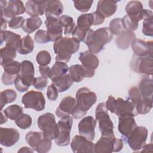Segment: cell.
Instances as JSON below:
<instances>
[{
  "label": "cell",
  "mask_w": 153,
  "mask_h": 153,
  "mask_svg": "<svg viewBox=\"0 0 153 153\" xmlns=\"http://www.w3.org/2000/svg\"><path fill=\"white\" fill-rule=\"evenodd\" d=\"M6 28H7V22H6V20L3 17H1V30H4Z\"/></svg>",
  "instance_id": "cell-61"
},
{
  "label": "cell",
  "mask_w": 153,
  "mask_h": 153,
  "mask_svg": "<svg viewBox=\"0 0 153 153\" xmlns=\"http://www.w3.org/2000/svg\"><path fill=\"white\" fill-rule=\"evenodd\" d=\"M20 75H33L35 74L34 65L29 60H25L21 62Z\"/></svg>",
  "instance_id": "cell-46"
},
{
  "label": "cell",
  "mask_w": 153,
  "mask_h": 153,
  "mask_svg": "<svg viewBox=\"0 0 153 153\" xmlns=\"http://www.w3.org/2000/svg\"><path fill=\"white\" fill-rule=\"evenodd\" d=\"M42 20L39 17H31L25 19L22 24L23 30L27 33H31L39 28Z\"/></svg>",
  "instance_id": "cell-32"
},
{
  "label": "cell",
  "mask_w": 153,
  "mask_h": 153,
  "mask_svg": "<svg viewBox=\"0 0 153 153\" xmlns=\"http://www.w3.org/2000/svg\"><path fill=\"white\" fill-rule=\"evenodd\" d=\"M123 142L121 139L115 137H101L94 144V152L97 153H111L119 152L123 148Z\"/></svg>",
  "instance_id": "cell-7"
},
{
  "label": "cell",
  "mask_w": 153,
  "mask_h": 153,
  "mask_svg": "<svg viewBox=\"0 0 153 153\" xmlns=\"http://www.w3.org/2000/svg\"><path fill=\"white\" fill-rule=\"evenodd\" d=\"M34 49V42L32 37L27 35L23 37L19 42L17 47V52L22 55H26L30 53Z\"/></svg>",
  "instance_id": "cell-31"
},
{
  "label": "cell",
  "mask_w": 153,
  "mask_h": 153,
  "mask_svg": "<svg viewBox=\"0 0 153 153\" xmlns=\"http://www.w3.org/2000/svg\"><path fill=\"white\" fill-rule=\"evenodd\" d=\"M4 112L10 120H16L23 114V108L18 105H12L8 106Z\"/></svg>",
  "instance_id": "cell-41"
},
{
  "label": "cell",
  "mask_w": 153,
  "mask_h": 153,
  "mask_svg": "<svg viewBox=\"0 0 153 153\" xmlns=\"http://www.w3.org/2000/svg\"><path fill=\"white\" fill-rule=\"evenodd\" d=\"M111 32L114 35H118L121 32H123L124 30L123 24H122V20L120 18H115L112 19L109 22V27Z\"/></svg>",
  "instance_id": "cell-43"
},
{
  "label": "cell",
  "mask_w": 153,
  "mask_h": 153,
  "mask_svg": "<svg viewBox=\"0 0 153 153\" xmlns=\"http://www.w3.org/2000/svg\"><path fill=\"white\" fill-rule=\"evenodd\" d=\"M33 85L38 90H44L47 85V80L42 76L35 78Z\"/></svg>",
  "instance_id": "cell-52"
},
{
  "label": "cell",
  "mask_w": 153,
  "mask_h": 153,
  "mask_svg": "<svg viewBox=\"0 0 153 153\" xmlns=\"http://www.w3.org/2000/svg\"><path fill=\"white\" fill-rule=\"evenodd\" d=\"M97 121L92 116H87L83 118L78 123V131L80 135L91 141L95 136L94 128Z\"/></svg>",
  "instance_id": "cell-13"
},
{
  "label": "cell",
  "mask_w": 153,
  "mask_h": 153,
  "mask_svg": "<svg viewBox=\"0 0 153 153\" xmlns=\"http://www.w3.org/2000/svg\"><path fill=\"white\" fill-rule=\"evenodd\" d=\"M24 20V18L22 16L14 17L8 22V26L12 29H17L22 27Z\"/></svg>",
  "instance_id": "cell-51"
},
{
  "label": "cell",
  "mask_w": 153,
  "mask_h": 153,
  "mask_svg": "<svg viewBox=\"0 0 153 153\" xmlns=\"http://www.w3.org/2000/svg\"><path fill=\"white\" fill-rule=\"evenodd\" d=\"M152 108V100L142 99L135 105L136 111L137 114L144 115L150 112Z\"/></svg>",
  "instance_id": "cell-40"
},
{
  "label": "cell",
  "mask_w": 153,
  "mask_h": 153,
  "mask_svg": "<svg viewBox=\"0 0 153 153\" xmlns=\"http://www.w3.org/2000/svg\"><path fill=\"white\" fill-rule=\"evenodd\" d=\"M45 24L50 41L55 42L62 37L63 28L60 24L59 19L54 17H46Z\"/></svg>",
  "instance_id": "cell-16"
},
{
  "label": "cell",
  "mask_w": 153,
  "mask_h": 153,
  "mask_svg": "<svg viewBox=\"0 0 153 153\" xmlns=\"http://www.w3.org/2000/svg\"><path fill=\"white\" fill-rule=\"evenodd\" d=\"M14 85H15V87L17 89V90L21 93L27 91L29 88V87L26 86L25 84L22 81L20 74L19 75H17L16 78V79L14 81Z\"/></svg>",
  "instance_id": "cell-54"
},
{
  "label": "cell",
  "mask_w": 153,
  "mask_h": 153,
  "mask_svg": "<svg viewBox=\"0 0 153 153\" xmlns=\"http://www.w3.org/2000/svg\"><path fill=\"white\" fill-rule=\"evenodd\" d=\"M58 90L56 86L52 83L47 88V96L48 99L51 101H55L58 97Z\"/></svg>",
  "instance_id": "cell-53"
},
{
  "label": "cell",
  "mask_w": 153,
  "mask_h": 153,
  "mask_svg": "<svg viewBox=\"0 0 153 153\" xmlns=\"http://www.w3.org/2000/svg\"><path fill=\"white\" fill-rule=\"evenodd\" d=\"M51 146L52 143L51 140L44 137L38 142L36 145L35 151L38 153H46L50 151Z\"/></svg>",
  "instance_id": "cell-44"
},
{
  "label": "cell",
  "mask_w": 153,
  "mask_h": 153,
  "mask_svg": "<svg viewBox=\"0 0 153 153\" xmlns=\"http://www.w3.org/2000/svg\"><path fill=\"white\" fill-rule=\"evenodd\" d=\"M138 88L143 99L152 100L153 82L151 78L148 76H144L140 80Z\"/></svg>",
  "instance_id": "cell-25"
},
{
  "label": "cell",
  "mask_w": 153,
  "mask_h": 153,
  "mask_svg": "<svg viewBox=\"0 0 153 153\" xmlns=\"http://www.w3.org/2000/svg\"><path fill=\"white\" fill-rule=\"evenodd\" d=\"M35 40L39 44H46L50 41L49 35L47 30H38L35 34Z\"/></svg>",
  "instance_id": "cell-50"
},
{
  "label": "cell",
  "mask_w": 153,
  "mask_h": 153,
  "mask_svg": "<svg viewBox=\"0 0 153 153\" xmlns=\"http://www.w3.org/2000/svg\"><path fill=\"white\" fill-rule=\"evenodd\" d=\"M39 73L41 76L46 79L50 78L51 76V68L48 66H39Z\"/></svg>",
  "instance_id": "cell-57"
},
{
  "label": "cell",
  "mask_w": 153,
  "mask_h": 153,
  "mask_svg": "<svg viewBox=\"0 0 153 153\" xmlns=\"http://www.w3.org/2000/svg\"><path fill=\"white\" fill-rule=\"evenodd\" d=\"M128 99H129L134 104V106L137 104V103L142 99L140 93L139 91V90L137 87H131L128 90Z\"/></svg>",
  "instance_id": "cell-48"
},
{
  "label": "cell",
  "mask_w": 153,
  "mask_h": 153,
  "mask_svg": "<svg viewBox=\"0 0 153 153\" xmlns=\"http://www.w3.org/2000/svg\"><path fill=\"white\" fill-rule=\"evenodd\" d=\"M148 137V130L143 126H136L128 136L126 140L130 148L134 151H140Z\"/></svg>",
  "instance_id": "cell-10"
},
{
  "label": "cell",
  "mask_w": 153,
  "mask_h": 153,
  "mask_svg": "<svg viewBox=\"0 0 153 153\" xmlns=\"http://www.w3.org/2000/svg\"><path fill=\"white\" fill-rule=\"evenodd\" d=\"M93 3V1L88 0H77L74 1L75 8L78 11L82 13L87 12L91 7Z\"/></svg>",
  "instance_id": "cell-47"
},
{
  "label": "cell",
  "mask_w": 153,
  "mask_h": 153,
  "mask_svg": "<svg viewBox=\"0 0 153 153\" xmlns=\"http://www.w3.org/2000/svg\"><path fill=\"white\" fill-rule=\"evenodd\" d=\"M80 41L72 37H62L56 41L53 44V49L57 62H68L71 56L77 52L79 48Z\"/></svg>",
  "instance_id": "cell-2"
},
{
  "label": "cell",
  "mask_w": 153,
  "mask_h": 153,
  "mask_svg": "<svg viewBox=\"0 0 153 153\" xmlns=\"http://www.w3.org/2000/svg\"><path fill=\"white\" fill-rule=\"evenodd\" d=\"M127 16L134 22L137 23L143 19V8L142 4L138 1H131L126 6Z\"/></svg>",
  "instance_id": "cell-19"
},
{
  "label": "cell",
  "mask_w": 153,
  "mask_h": 153,
  "mask_svg": "<svg viewBox=\"0 0 153 153\" xmlns=\"http://www.w3.org/2000/svg\"><path fill=\"white\" fill-rule=\"evenodd\" d=\"M37 124L43 132L45 138L51 140H54L58 136V124L52 113L47 112L39 116L37 120Z\"/></svg>",
  "instance_id": "cell-6"
},
{
  "label": "cell",
  "mask_w": 153,
  "mask_h": 153,
  "mask_svg": "<svg viewBox=\"0 0 153 153\" xmlns=\"http://www.w3.org/2000/svg\"><path fill=\"white\" fill-rule=\"evenodd\" d=\"M133 116H123L118 117V130L126 140L128 136L137 126V124Z\"/></svg>",
  "instance_id": "cell-20"
},
{
  "label": "cell",
  "mask_w": 153,
  "mask_h": 153,
  "mask_svg": "<svg viewBox=\"0 0 153 153\" xmlns=\"http://www.w3.org/2000/svg\"><path fill=\"white\" fill-rule=\"evenodd\" d=\"M51 80L52 81L53 84L57 88L58 91L60 93L68 90L72 86L74 82L69 74L54 78Z\"/></svg>",
  "instance_id": "cell-28"
},
{
  "label": "cell",
  "mask_w": 153,
  "mask_h": 153,
  "mask_svg": "<svg viewBox=\"0 0 153 153\" xmlns=\"http://www.w3.org/2000/svg\"><path fill=\"white\" fill-rule=\"evenodd\" d=\"M71 147L74 153L94 152V143L81 135H76L73 137Z\"/></svg>",
  "instance_id": "cell-12"
},
{
  "label": "cell",
  "mask_w": 153,
  "mask_h": 153,
  "mask_svg": "<svg viewBox=\"0 0 153 153\" xmlns=\"http://www.w3.org/2000/svg\"><path fill=\"white\" fill-rule=\"evenodd\" d=\"M5 72L12 75H17L21 71V63L14 60H10L1 64Z\"/></svg>",
  "instance_id": "cell-35"
},
{
  "label": "cell",
  "mask_w": 153,
  "mask_h": 153,
  "mask_svg": "<svg viewBox=\"0 0 153 153\" xmlns=\"http://www.w3.org/2000/svg\"><path fill=\"white\" fill-rule=\"evenodd\" d=\"M22 102L26 109H33L36 111H41L45 108V100L44 94L40 91L33 90L25 93L22 98Z\"/></svg>",
  "instance_id": "cell-9"
},
{
  "label": "cell",
  "mask_w": 153,
  "mask_h": 153,
  "mask_svg": "<svg viewBox=\"0 0 153 153\" xmlns=\"http://www.w3.org/2000/svg\"><path fill=\"white\" fill-rule=\"evenodd\" d=\"M94 19L92 13L82 14L77 19L76 27L82 30H88L93 25Z\"/></svg>",
  "instance_id": "cell-33"
},
{
  "label": "cell",
  "mask_w": 153,
  "mask_h": 153,
  "mask_svg": "<svg viewBox=\"0 0 153 153\" xmlns=\"http://www.w3.org/2000/svg\"><path fill=\"white\" fill-rule=\"evenodd\" d=\"M132 50L134 56L137 57H146L152 56L153 41L135 38L131 43Z\"/></svg>",
  "instance_id": "cell-14"
},
{
  "label": "cell",
  "mask_w": 153,
  "mask_h": 153,
  "mask_svg": "<svg viewBox=\"0 0 153 153\" xmlns=\"http://www.w3.org/2000/svg\"><path fill=\"white\" fill-rule=\"evenodd\" d=\"M1 44L5 42V45L13 46L17 48L22 38L19 34L9 30H1Z\"/></svg>",
  "instance_id": "cell-29"
},
{
  "label": "cell",
  "mask_w": 153,
  "mask_h": 153,
  "mask_svg": "<svg viewBox=\"0 0 153 153\" xmlns=\"http://www.w3.org/2000/svg\"><path fill=\"white\" fill-rule=\"evenodd\" d=\"M32 122V120L31 117L26 114H22L15 120V123L17 126L23 130L29 128L31 126Z\"/></svg>",
  "instance_id": "cell-42"
},
{
  "label": "cell",
  "mask_w": 153,
  "mask_h": 153,
  "mask_svg": "<svg viewBox=\"0 0 153 153\" xmlns=\"http://www.w3.org/2000/svg\"><path fill=\"white\" fill-rule=\"evenodd\" d=\"M112 38L113 34L107 27L99 28L96 30L91 29L84 42L90 52L96 54L102 51L105 45L111 41Z\"/></svg>",
  "instance_id": "cell-3"
},
{
  "label": "cell",
  "mask_w": 153,
  "mask_h": 153,
  "mask_svg": "<svg viewBox=\"0 0 153 153\" xmlns=\"http://www.w3.org/2000/svg\"><path fill=\"white\" fill-rule=\"evenodd\" d=\"M136 38V35L133 32L124 30L116 38L115 42L118 48L127 50L131 42Z\"/></svg>",
  "instance_id": "cell-27"
},
{
  "label": "cell",
  "mask_w": 153,
  "mask_h": 153,
  "mask_svg": "<svg viewBox=\"0 0 153 153\" xmlns=\"http://www.w3.org/2000/svg\"><path fill=\"white\" fill-rule=\"evenodd\" d=\"M75 99L76 103L71 115L74 118L80 119L96 102L97 96L87 87H81L77 90Z\"/></svg>",
  "instance_id": "cell-1"
},
{
  "label": "cell",
  "mask_w": 153,
  "mask_h": 153,
  "mask_svg": "<svg viewBox=\"0 0 153 153\" xmlns=\"http://www.w3.org/2000/svg\"><path fill=\"white\" fill-rule=\"evenodd\" d=\"M20 139V133L14 128H0V143L1 145L10 147L15 145Z\"/></svg>",
  "instance_id": "cell-17"
},
{
  "label": "cell",
  "mask_w": 153,
  "mask_h": 153,
  "mask_svg": "<svg viewBox=\"0 0 153 153\" xmlns=\"http://www.w3.org/2000/svg\"><path fill=\"white\" fill-rule=\"evenodd\" d=\"M143 23H142V33L148 36H152L153 35V21H152V11L143 9Z\"/></svg>",
  "instance_id": "cell-30"
},
{
  "label": "cell",
  "mask_w": 153,
  "mask_h": 153,
  "mask_svg": "<svg viewBox=\"0 0 153 153\" xmlns=\"http://www.w3.org/2000/svg\"><path fill=\"white\" fill-rule=\"evenodd\" d=\"M59 21L63 28L64 27V34L65 35H69L72 33L75 27V23L72 17L62 15L59 18Z\"/></svg>",
  "instance_id": "cell-34"
},
{
  "label": "cell",
  "mask_w": 153,
  "mask_h": 153,
  "mask_svg": "<svg viewBox=\"0 0 153 153\" xmlns=\"http://www.w3.org/2000/svg\"><path fill=\"white\" fill-rule=\"evenodd\" d=\"M73 124V118L68 115L61 118L57 124L59 134L54 139L55 143L59 146H65L70 143V132Z\"/></svg>",
  "instance_id": "cell-8"
},
{
  "label": "cell",
  "mask_w": 153,
  "mask_h": 153,
  "mask_svg": "<svg viewBox=\"0 0 153 153\" xmlns=\"http://www.w3.org/2000/svg\"><path fill=\"white\" fill-rule=\"evenodd\" d=\"M92 14H93V19H94V22H93L94 26H98L103 23L105 18L101 13H100L97 11H96L92 13Z\"/></svg>",
  "instance_id": "cell-56"
},
{
  "label": "cell",
  "mask_w": 153,
  "mask_h": 153,
  "mask_svg": "<svg viewBox=\"0 0 153 153\" xmlns=\"http://www.w3.org/2000/svg\"><path fill=\"white\" fill-rule=\"evenodd\" d=\"M76 103V99L70 96L65 97L56 110V114L59 118L69 115Z\"/></svg>",
  "instance_id": "cell-21"
},
{
  "label": "cell",
  "mask_w": 153,
  "mask_h": 153,
  "mask_svg": "<svg viewBox=\"0 0 153 153\" xmlns=\"http://www.w3.org/2000/svg\"><path fill=\"white\" fill-rule=\"evenodd\" d=\"M51 60V55L46 50L40 51L36 56V60L39 66H47L50 63Z\"/></svg>",
  "instance_id": "cell-45"
},
{
  "label": "cell",
  "mask_w": 153,
  "mask_h": 153,
  "mask_svg": "<svg viewBox=\"0 0 153 153\" xmlns=\"http://www.w3.org/2000/svg\"><path fill=\"white\" fill-rule=\"evenodd\" d=\"M1 124H2L5 123H6L7 121V118L8 117L6 116V115H4L2 111L1 112Z\"/></svg>",
  "instance_id": "cell-60"
},
{
  "label": "cell",
  "mask_w": 153,
  "mask_h": 153,
  "mask_svg": "<svg viewBox=\"0 0 153 153\" xmlns=\"http://www.w3.org/2000/svg\"><path fill=\"white\" fill-rule=\"evenodd\" d=\"M45 137L43 132L39 131H29L27 133L25 139L29 145L35 151L36 145L38 142L42 138Z\"/></svg>",
  "instance_id": "cell-39"
},
{
  "label": "cell",
  "mask_w": 153,
  "mask_h": 153,
  "mask_svg": "<svg viewBox=\"0 0 153 153\" xmlns=\"http://www.w3.org/2000/svg\"><path fill=\"white\" fill-rule=\"evenodd\" d=\"M33 149L32 148H30L27 146L22 147L20 149H19L18 152H33Z\"/></svg>",
  "instance_id": "cell-59"
},
{
  "label": "cell",
  "mask_w": 153,
  "mask_h": 153,
  "mask_svg": "<svg viewBox=\"0 0 153 153\" xmlns=\"http://www.w3.org/2000/svg\"><path fill=\"white\" fill-rule=\"evenodd\" d=\"M16 76V75H12L4 72L2 76V83L4 85H11L14 83Z\"/></svg>",
  "instance_id": "cell-55"
},
{
  "label": "cell",
  "mask_w": 153,
  "mask_h": 153,
  "mask_svg": "<svg viewBox=\"0 0 153 153\" xmlns=\"http://www.w3.org/2000/svg\"><path fill=\"white\" fill-rule=\"evenodd\" d=\"M63 12L62 3L59 0L47 1L45 14L46 17H57Z\"/></svg>",
  "instance_id": "cell-26"
},
{
  "label": "cell",
  "mask_w": 153,
  "mask_h": 153,
  "mask_svg": "<svg viewBox=\"0 0 153 153\" xmlns=\"http://www.w3.org/2000/svg\"><path fill=\"white\" fill-rule=\"evenodd\" d=\"M47 1L30 0L26 3V12L32 17H38L45 13Z\"/></svg>",
  "instance_id": "cell-23"
},
{
  "label": "cell",
  "mask_w": 153,
  "mask_h": 153,
  "mask_svg": "<svg viewBox=\"0 0 153 153\" xmlns=\"http://www.w3.org/2000/svg\"><path fill=\"white\" fill-rule=\"evenodd\" d=\"M130 67L137 74L148 76L152 75L153 72L152 56L137 57L134 55L130 62Z\"/></svg>",
  "instance_id": "cell-11"
},
{
  "label": "cell",
  "mask_w": 153,
  "mask_h": 153,
  "mask_svg": "<svg viewBox=\"0 0 153 153\" xmlns=\"http://www.w3.org/2000/svg\"><path fill=\"white\" fill-rule=\"evenodd\" d=\"M152 147H153V145L152 143L145 145L142 148V150L140 151V152H152Z\"/></svg>",
  "instance_id": "cell-58"
},
{
  "label": "cell",
  "mask_w": 153,
  "mask_h": 153,
  "mask_svg": "<svg viewBox=\"0 0 153 153\" xmlns=\"http://www.w3.org/2000/svg\"><path fill=\"white\" fill-rule=\"evenodd\" d=\"M79 60L83 67L88 72L95 73L99 66V61L97 57L89 50L81 52L79 56Z\"/></svg>",
  "instance_id": "cell-18"
},
{
  "label": "cell",
  "mask_w": 153,
  "mask_h": 153,
  "mask_svg": "<svg viewBox=\"0 0 153 153\" xmlns=\"http://www.w3.org/2000/svg\"><path fill=\"white\" fill-rule=\"evenodd\" d=\"M69 75L74 82H79L82 81L84 78H91L95 73L87 71L82 65H73L69 68Z\"/></svg>",
  "instance_id": "cell-22"
},
{
  "label": "cell",
  "mask_w": 153,
  "mask_h": 153,
  "mask_svg": "<svg viewBox=\"0 0 153 153\" xmlns=\"http://www.w3.org/2000/svg\"><path fill=\"white\" fill-rule=\"evenodd\" d=\"M96 120L99 122V129L102 136L115 137L114 124L105 106V103L102 102L97 105L95 111Z\"/></svg>",
  "instance_id": "cell-5"
},
{
  "label": "cell",
  "mask_w": 153,
  "mask_h": 153,
  "mask_svg": "<svg viewBox=\"0 0 153 153\" xmlns=\"http://www.w3.org/2000/svg\"><path fill=\"white\" fill-rule=\"evenodd\" d=\"M68 71L69 67L66 63L56 61L51 68L50 79H52L54 78L66 74Z\"/></svg>",
  "instance_id": "cell-36"
},
{
  "label": "cell",
  "mask_w": 153,
  "mask_h": 153,
  "mask_svg": "<svg viewBox=\"0 0 153 153\" xmlns=\"http://www.w3.org/2000/svg\"><path fill=\"white\" fill-rule=\"evenodd\" d=\"M118 1L100 0L97 2V10L101 13L105 18L112 16L117 11Z\"/></svg>",
  "instance_id": "cell-24"
},
{
  "label": "cell",
  "mask_w": 153,
  "mask_h": 153,
  "mask_svg": "<svg viewBox=\"0 0 153 153\" xmlns=\"http://www.w3.org/2000/svg\"><path fill=\"white\" fill-rule=\"evenodd\" d=\"M26 11V8L21 1L14 0L7 2L6 6L1 10V17L4 16L5 18L10 19L22 14Z\"/></svg>",
  "instance_id": "cell-15"
},
{
  "label": "cell",
  "mask_w": 153,
  "mask_h": 153,
  "mask_svg": "<svg viewBox=\"0 0 153 153\" xmlns=\"http://www.w3.org/2000/svg\"><path fill=\"white\" fill-rule=\"evenodd\" d=\"M108 111L114 113L118 117L123 116L135 117L137 115L134 104L129 100H124L121 97L115 99L112 95L109 96L105 103Z\"/></svg>",
  "instance_id": "cell-4"
},
{
  "label": "cell",
  "mask_w": 153,
  "mask_h": 153,
  "mask_svg": "<svg viewBox=\"0 0 153 153\" xmlns=\"http://www.w3.org/2000/svg\"><path fill=\"white\" fill-rule=\"evenodd\" d=\"M122 24L125 30L129 31V32H133L136 30L138 27V23H135L133 21H132L128 16H124L122 19Z\"/></svg>",
  "instance_id": "cell-49"
},
{
  "label": "cell",
  "mask_w": 153,
  "mask_h": 153,
  "mask_svg": "<svg viewBox=\"0 0 153 153\" xmlns=\"http://www.w3.org/2000/svg\"><path fill=\"white\" fill-rule=\"evenodd\" d=\"M17 98V93L13 89H7L3 90L0 93L1 100V109L2 110L4 106L14 102Z\"/></svg>",
  "instance_id": "cell-38"
},
{
  "label": "cell",
  "mask_w": 153,
  "mask_h": 153,
  "mask_svg": "<svg viewBox=\"0 0 153 153\" xmlns=\"http://www.w3.org/2000/svg\"><path fill=\"white\" fill-rule=\"evenodd\" d=\"M17 48L13 46L5 45L0 50L1 64L5 62L13 60L17 55Z\"/></svg>",
  "instance_id": "cell-37"
}]
</instances>
